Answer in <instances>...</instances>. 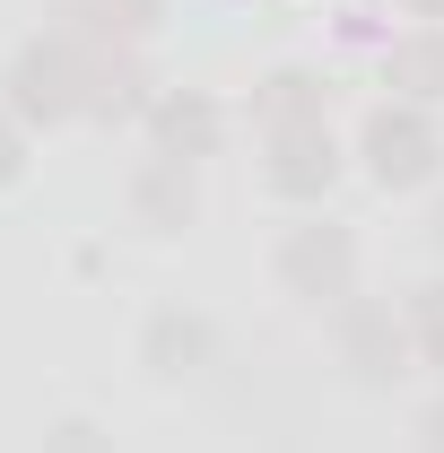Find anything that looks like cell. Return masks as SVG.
Returning <instances> with one entry per match:
<instances>
[{"label": "cell", "instance_id": "obj_1", "mask_svg": "<svg viewBox=\"0 0 444 453\" xmlns=\"http://www.w3.org/2000/svg\"><path fill=\"white\" fill-rule=\"evenodd\" d=\"M366 149H375V174H392V183H401V174H418V166H427V122H410V113L392 122V113H384Z\"/></svg>", "mask_w": 444, "mask_h": 453}, {"label": "cell", "instance_id": "obj_2", "mask_svg": "<svg viewBox=\"0 0 444 453\" xmlns=\"http://www.w3.org/2000/svg\"><path fill=\"white\" fill-rule=\"evenodd\" d=\"M287 271H296V280H314V271H323V280H340V271H348V244H340V235H323V244L305 235V244L287 253Z\"/></svg>", "mask_w": 444, "mask_h": 453}, {"label": "cell", "instance_id": "obj_3", "mask_svg": "<svg viewBox=\"0 0 444 453\" xmlns=\"http://www.w3.org/2000/svg\"><path fill=\"white\" fill-rule=\"evenodd\" d=\"M9 166H18V157H9V140H0V174H9Z\"/></svg>", "mask_w": 444, "mask_h": 453}, {"label": "cell", "instance_id": "obj_4", "mask_svg": "<svg viewBox=\"0 0 444 453\" xmlns=\"http://www.w3.org/2000/svg\"><path fill=\"white\" fill-rule=\"evenodd\" d=\"M436 453H444V410H436Z\"/></svg>", "mask_w": 444, "mask_h": 453}]
</instances>
